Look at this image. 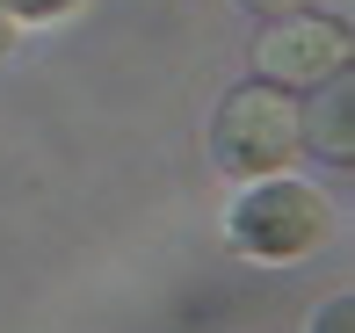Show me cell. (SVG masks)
Listing matches in <instances>:
<instances>
[{
	"label": "cell",
	"mask_w": 355,
	"mask_h": 333,
	"mask_svg": "<svg viewBox=\"0 0 355 333\" xmlns=\"http://www.w3.org/2000/svg\"><path fill=\"white\" fill-rule=\"evenodd\" d=\"M297 131H304V123H297V102H290L283 87L247 80V87H232V94L218 102L211 152H218L225 174H239V181H261V174H276L290 152L304 145Z\"/></svg>",
	"instance_id": "6da1fadb"
},
{
	"label": "cell",
	"mask_w": 355,
	"mask_h": 333,
	"mask_svg": "<svg viewBox=\"0 0 355 333\" xmlns=\"http://www.w3.org/2000/svg\"><path fill=\"white\" fill-rule=\"evenodd\" d=\"M327 203L312 196L304 181H261L247 188V196L232 203V217H225V232H232L239 253H254V261H297V253H312L327 240Z\"/></svg>",
	"instance_id": "7a4b0ae2"
},
{
	"label": "cell",
	"mask_w": 355,
	"mask_h": 333,
	"mask_svg": "<svg viewBox=\"0 0 355 333\" xmlns=\"http://www.w3.org/2000/svg\"><path fill=\"white\" fill-rule=\"evenodd\" d=\"M254 66L268 73V87H319L348 66V29L327 22V15H283L276 29H261V51Z\"/></svg>",
	"instance_id": "3957f363"
},
{
	"label": "cell",
	"mask_w": 355,
	"mask_h": 333,
	"mask_svg": "<svg viewBox=\"0 0 355 333\" xmlns=\"http://www.w3.org/2000/svg\"><path fill=\"white\" fill-rule=\"evenodd\" d=\"M312 145H327L334 160H348V80L334 73V109H327V131H312Z\"/></svg>",
	"instance_id": "277c9868"
},
{
	"label": "cell",
	"mask_w": 355,
	"mask_h": 333,
	"mask_svg": "<svg viewBox=\"0 0 355 333\" xmlns=\"http://www.w3.org/2000/svg\"><path fill=\"white\" fill-rule=\"evenodd\" d=\"M0 8H8V22H58L73 0H0Z\"/></svg>",
	"instance_id": "5b68a950"
},
{
	"label": "cell",
	"mask_w": 355,
	"mask_h": 333,
	"mask_svg": "<svg viewBox=\"0 0 355 333\" xmlns=\"http://www.w3.org/2000/svg\"><path fill=\"white\" fill-rule=\"evenodd\" d=\"M247 15H297V8H312V0H239Z\"/></svg>",
	"instance_id": "8992f818"
},
{
	"label": "cell",
	"mask_w": 355,
	"mask_h": 333,
	"mask_svg": "<svg viewBox=\"0 0 355 333\" xmlns=\"http://www.w3.org/2000/svg\"><path fill=\"white\" fill-rule=\"evenodd\" d=\"M8 29H15V22H8V8H0V51H8Z\"/></svg>",
	"instance_id": "52a82bcc"
}]
</instances>
